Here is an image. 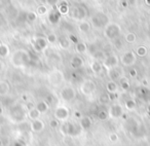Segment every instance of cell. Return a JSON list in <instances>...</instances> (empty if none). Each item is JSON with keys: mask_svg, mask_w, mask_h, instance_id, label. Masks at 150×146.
<instances>
[{"mask_svg": "<svg viewBox=\"0 0 150 146\" xmlns=\"http://www.w3.org/2000/svg\"><path fill=\"white\" fill-rule=\"evenodd\" d=\"M143 84H144V86H147V82H146V79L143 80Z\"/></svg>", "mask_w": 150, "mask_h": 146, "instance_id": "obj_57", "label": "cell"}, {"mask_svg": "<svg viewBox=\"0 0 150 146\" xmlns=\"http://www.w3.org/2000/svg\"><path fill=\"white\" fill-rule=\"evenodd\" d=\"M129 77H133V78L137 77V76H138L137 69H135V68H131V69H129Z\"/></svg>", "mask_w": 150, "mask_h": 146, "instance_id": "obj_44", "label": "cell"}, {"mask_svg": "<svg viewBox=\"0 0 150 146\" xmlns=\"http://www.w3.org/2000/svg\"><path fill=\"white\" fill-rule=\"evenodd\" d=\"M31 55L27 50L19 48L11 55V63L16 68H23L31 64Z\"/></svg>", "mask_w": 150, "mask_h": 146, "instance_id": "obj_1", "label": "cell"}, {"mask_svg": "<svg viewBox=\"0 0 150 146\" xmlns=\"http://www.w3.org/2000/svg\"><path fill=\"white\" fill-rule=\"evenodd\" d=\"M58 42H59V46H60L62 50H68L70 47V40L68 39V37L66 36H61L58 38Z\"/></svg>", "mask_w": 150, "mask_h": 146, "instance_id": "obj_24", "label": "cell"}, {"mask_svg": "<svg viewBox=\"0 0 150 146\" xmlns=\"http://www.w3.org/2000/svg\"><path fill=\"white\" fill-rule=\"evenodd\" d=\"M1 114H3V108H2V106H0V115Z\"/></svg>", "mask_w": 150, "mask_h": 146, "instance_id": "obj_55", "label": "cell"}, {"mask_svg": "<svg viewBox=\"0 0 150 146\" xmlns=\"http://www.w3.org/2000/svg\"><path fill=\"white\" fill-rule=\"evenodd\" d=\"M120 33H121V28L116 23H109L104 28V35L107 39H110V40L116 39L120 35Z\"/></svg>", "mask_w": 150, "mask_h": 146, "instance_id": "obj_3", "label": "cell"}, {"mask_svg": "<svg viewBox=\"0 0 150 146\" xmlns=\"http://www.w3.org/2000/svg\"><path fill=\"white\" fill-rule=\"evenodd\" d=\"M50 125L52 129H57V128H59V125H60V121L56 118H52L50 120Z\"/></svg>", "mask_w": 150, "mask_h": 146, "instance_id": "obj_41", "label": "cell"}, {"mask_svg": "<svg viewBox=\"0 0 150 146\" xmlns=\"http://www.w3.org/2000/svg\"><path fill=\"white\" fill-rule=\"evenodd\" d=\"M68 39L70 40L71 43H74V44H76V43H78V42H79L78 38L76 37V36H75L74 34H70V35L68 36Z\"/></svg>", "mask_w": 150, "mask_h": 146, "instance_id": "obj_43", "label": "cell"}, {"mask_svg": "<svg viewBox=\"0 0 150 146\" xmlns=\"http://www.w3.org/2000/svg\"><path fill=\"white\" fill-rule=\"evenodd\" d=\"M136 39H137V36L133 32H129V33H127L125 35V40L127 43H134L136 41Z\"/></svg>", "mask_w": 150, "mask_h": 146, "instance_id": "obj_36", "label": "cell"}, {"mask_svg": "<svg viewBox=\"0 0 150 146\" xmlns=\"http://www.w3.org/2000/svg\"><path fill=\"white\" fill-rule=\"evenodd\" d=\"M60 97L65 102H71L76 98V90L70 86H64L60 91Z\"/></svg>", "mask_w": 150, "mask_h": 146, "instance_id": "obj_6", "label": "cell"}, {"mask_svg": "<svg viewBox=\"0 0 150 146\" xmlns=\"http://www.w3.org/2000/svg\"><path fill=\"white\" fill-rule=\"evenodd\" d=\"M35 107H36V109H37V110L39 111L40 114L46 113L48 111V109H50V105H48L47 103H46L44 100L39 101V102H38L37 104L35 105Z\"/></svg>", "mask_w": 150, "mask_h": 146, "instance_id": "obj_22", "label": "cell"}, {"mask_svg": "<svg viewBox=\"0 0 150 146\" xmlns=\"http://www.w3.org/2000/svg\"><path fill=\"white\" fill-rule=\"evenodd\" d=\"M11 92V84L5 80L0 82V96H5Z\"/></svg>", "mask_w": 150, "mask_h": 146, "instance_id": "obj_23", "label": "cell"}, {"mask_svg": "<svg viewBox=\"0 0 150 146\" xmlns=\"http://www.w3.org/2000/svg\"><path fill=\"white\" fill-rule=\"evenodd\" d=\"M80 128L79 123H68V121H64V123L61 125L60 131L63 135L65 136H71V137H74V136H77L80 133Z\"/></svg>", "mask_w": 150, "mask_h": 146, "instance_id": "obj_2", "label": "cell"}, {"mask_svg": "<svg viewBox=\"0 0 150 146\" xmlns=\"http://www.w3.org/2000/svg\"><path fill=\"white\" fill-rule=\"evenodd\" d=\"M78 30H79V32H81V33L86 34L92 30V25H91L90 22L84 21V20L83 21H80L79 24H78Z\"/></svg>", "mask_w": 150, "mask_h": 146, "instance_id": "obj_20", "label": "cell"}, {"mask_svg": "<svg viewBox=\"0 0 150 146\" xmlns=\"http://www.w3.org/2000/svg\"><path fill=\"white\" fill-rule=\"evenodd\" d=\"M120 118H122L123 120H127V113H123V114L121 115Z\"/></svg>", "mask_w": 150, "mask_h": 146, "instance_id": "obj_53", "label": "cell"}, {"mask_svg": "<svg viewBox=\"0 0 150 146\" xmlns=\"http://www.w3.org/2000/svg\"><path fill=\"white\" fill-rule=\"evenodd\" d=\"M123 113H125V109L120 104H113L108 109V114L110 118H120Z\"/></svg>", "mask_w": 150, "mask_h": 146, "instance_id": "obj_12", "label": "cell"}, {"mask_svg": "<svg viewBox=\"0 0 150 146\" xmlns=\"http://www.w3.org/2000/svg\"><path fill=\"white\" fill-rule=\"evenodd\" d=\"M96 89H97L96 84H95V82L92 79L83 80V82H81V84H80V93H81L83 96H86V97L94 94Z\"/></svg>", "mask_w": 150, "mask_h": 146, "instance_id": "obj_5", "label": "cell"}, {"mask_svg": "<svg viewBox=\"0 0 150 146\" xmlns=\"http://www.w3.org/2000/svg\"><path fill=\"white\" fill-rule=\"evenodd\" d=\"M145 2H146V4L150 6V0H145Z\"/></svg>", "mask_w": 150, "mask_h": 146, "instance_id": "obj_56", "label": "cell"}, {"mask_svg": "<svg viewBox=\"0 0 150 146\" xmlns=\"http://www.w3.org/2000/svg\"><path fill=\"white\" fill-rule=\"evenodd\" d=\"M47 40L46 38L42 37V36H36L33 38V48L35 52H40L42 50H44L47 47Z\"/></svg>", "mask_w": 150, "mask_h": 146, "instance_id": "obj_11", "label": "cell"}, {"mask_svg": "<svg viewBox=\"0 0 150 146\" xmlns=\"http://www.w3.org/2000/svg\"><path fill=\"white\" fill-rule=\"evenodd\" d=\"M79 125L81 128V130L83 131H88L92 128L93 125V119L88 115H83L81 118L79 119Z\"/></svg>", "mask_w": 150, "mask_h": 146, "instance_id": "obj_18", "label": "cell"}, {"mask_svg": "<svg viewBox=\"0 0 150 146\" xmlns=\"http://www.w3.org/2000/svg\"><path fill=\"white\" fill-rule=\"evenodd\" d=\"M0 146H3V141L1 139H0Z\"/></svg>", "mask_w": 150, "mask_h": 146, "instance_id": "obj_58", "label": "cell"}, {"mask_svg": "<svg viewBox=\"0 0 150 146\" xmlns=\"http://www.w3.org/2000/svg\"><path fill=\"white\" fill-rule=\"evenodd\" d=\"M119 1H120V2H121V1H127V0H119Z\"/></svg>", "mask_w": 150, "mask_h": 146, "instance_id": "obj_59", "label": "cell"}, {"mask_svg": "<svg viewBox=\"0 0 150 146\" xmlns=\"http://www.w3.org/2000/svg\"><path fill=\"white\" fill-rule=\"evenodd\" d=\"M47 11H48V9L46 7V5H44V4L39 5V6L37 7V9H36L37 16H44L47 13Z\"/></svg>", "mask_w": 150, "mask_h": 146, "instance_id": "obj_37", "label": "cell"}, {"mask_svg": "<svg viewBox=\"0 0 150 146\" xmlns=\"http://www.w3.org/2000/svg\"><path fill=\"white\" fill-rule=\"evenodd\" d=\"M0 45H1V42H0Z\"/></svg>", "mask_w": 150, "mask_h": 146, "instance_id": "obj_61", "label": "cell"}, {"mask_svg": "<svg viewBox=\"0 0 150 146\" xmlns=\"http://www.w3.org/2000/svg\"><path fill=\"white\" fill-rule=\"evenodd\" d=\"M61 13L58 11V9H56V7H54V9L50 11V13H48V21H50V24H52V25H57V24L60 22L61 20Z\"/></svg>", "mask_w": 150, "mask_h": 146, "instance_id": "obj_17", "label": "cell"}, {"mask_svg": "<svg viewBox=\"0 0 150 146\" xmlns=\"http://www.w3.org/2000/svg\"><path fill=\"white\" fill-rule=\"evenodd\" d=\"M97 117H98L99 120L101 121H105L109 118V114H108V111L106 109H100L97 113Z\"/></svg>", "mask_w": 150, "mask_h": 146, "instance_id": "obj_31", "label": "cell"}, {"mask_svg": "<svg viewBox=\"0 0 150 146\" xmlns=\"http://www.w3.org/2000/svg\"><path fill=\"white\" fill-rule=\"evenodd\" d=\"M88 50V44L83 41H79L78 43L75 44V52L77 54H84Z\"/></svg>", "mask_w": 150, "mask_h": 146, "instance_id": "obj_26", "label": "cell"}, {"mask_svg": "<svg viewBox=\"0 0 150 146\" xmlns=\"http://www.w3.org/2000/svg\"><path fill=\"white\" fill-rule=\"evenodd\" d=\"M108 76L109 78H110V80H112V82H118L119 78L121 77L120 73H119V71L117 70L116 68H113V69H110V70H108Z\"/></svg>", "mask_w": 150, "mask_h": 146, "instance_id": "obj_25", "label": "cell"}, {"mask_svg": "<svg viewBox=\"0 0 150 146\" xmlns=\"http://www.w3.org/2000/svg\"><path fill=\"white\" fill-rule=\"evenodd\" d=\"M118 57L115 56V55H109L105 58V60L102 62L103 67L106 68L107 70H110V69L116 68L117 65H118Z\"/></svg>", "mask_w": 150, "mask_h": 146, "instance_id": "obj_13", "label": "cell"}, {"mask_svg": "<svg viewBox=\"0 0 150 146\" xmlns=\"http://www.w3.org/2000/svg\"><path fill=\"white\" fill-rule=\"evenodd\" d=\"M9 55V46L7 44L1 43L0 45V58H6L7 56Z\"/></svg>", "mask_w": 150, "mask_h": 146, "instance_id": "obj_32", "label": "cell"}, {"mask_svg": "<svg viewBox=\"0 0 150 146\" xmlns=\"http://www.w3.org/2000/svg\"><path fill=\"white\" fill-rule=\"evenodd\" d=\"M120 4H121V6H122V7H125H125H127V6H129V4H127V1H121V2H120Z\"/></svg>", "mask_w": 150, "mask_h": 146, "instance_id": "obj_52", "label": "cell"}, {"mask_svg": "<svg viewBox=\"0 0 150 146\" xmlns=\"http://www.w3.org/2000/svg\"><path fill=\"white\" fill-rule=\"evenodd\" d=\"M27 116L29 117L31 120H35V119H38L40 116L39 111L36 109V107H34L33 109H30V110L27 111Z\"/></svg>", "mask_w": 150, "mask_h": 146, "instance_id": "obj_29", "label": "cell"}, {"mask_svg": "<svg viewBox=\"0 0 150 146\" xmlns=\"http://www.w3.org/2000/svg\"><path fill=\"white\" fill-rule=\"evenodd\" d=\"M108 96H109L110 101H114L115 99L117 98V93H113V94H109V93H108Z\"/></svg>", "mask_w": 150, "mask_h": 146, "instance_id": "obj_49", "label": "cell"}, {"mask_svg": "<svg viewBox=\"0 0 150 146\" xmlns=\"http://www.w3.org/2000/svg\"><path fill=\"white\" fill-rule=\"evenodd\" d=\"M71 17L72 19L76 20V21H83L86 17V9L82 5H75L72 9H70Z\"/></svg>", "mask_w": 150, "mask_h": 146, "instance_id": "obj_9", "label": "cell"}, {"mask_svg": "<svg viewBox=\"0 0 150 146\" xmlns=\"http://www.w3.org/2000/svg\"><path fill=\"white\" fill-rule=\"evenodd\" d=\"M37 20V13L35 11H28L26 13V21L29 23H34Z\"/></svg>", "mask_w": 150, "mask_h": 146, "instance_id": "obj_34", "label": "cell"}, {"mask_svg": "<svg viewBox=\"0 0 150 146\" xmlns=\"http://www.w3.org/2000/svg\"><path fill=\"white\" fill-rule=\"evenodd\" d=\"M11 114L13 119H15L16 121H18V123L19 121H23L26 115V109L22 105H16L15 107L11 108Z\"/></svg>", "mask_w": 150, "mask_h": 146, "instance_id": "obj_10", "label": "cell"}, {"mask_svg": "<svg viewBox=\"0 0 150 146\" xmlns=\"http://www.w3.org/2000/svg\"><path fill=\"white\" fill-rule=\"evenodd\" d=\"M69 115H70V110L67 106H64V105H60L58 106L56 109H54V116L56 119H58L59 121H66L68 119Z\"/></svg>", "mask_w": 150, "mask_h": 146, "instance_id": "obj_8", "label": "cell"}, {"mask_svg": "<svg viewBox=\"0 0 150 146\" xmlns=\"http://www.w3.org/2000/svg\"><path fill=\"white\" fill-rule=\"evenodd\" d=\"M109 24V19L104 13H98L94 15L91 20V25L92 27L97 28V29H101V28H105Z\"/></svg>", "mask_w": 150, "mask_h": 146, "instance_id": "obj_4", "label": "cell"}, {"mask_svg": "<svg viewBox=\"0 0 150 146\" xmlns=\"http://www.w3.org/2000/svg\"><path fill=\"white\" fill-rule=\"evenodd\" d=\"M148 50H147V47L144 45H140L137 47V50H136V55H137L138 57H145L146 55H147Z\"/></svg>", "mask_w": 150, "mask_h": 146, "instance_id": "obj_35", "label": "cell"}, {"mask_svg": "<svg viewBox=\"0 0 150 146\" xmlns=\"http://www.w3.org/2000/svg\"><path fill=\"white\" fill-rule=\"evenodd\" d=\"M94 1H100V0H94Z\"/></svg>", "mask_w": 150, "mask_h": 146, "instance_id": "obj_60", "label": "cell"}, {"mask_svg": "<svg viewBox=\"0 0 150 146\" xmlns=\"http://www.w3.org/2000/svg\"><path fill=\"white\" fill-rule=\"evenodd\" d=\"M114 45L116 46V48L120 50V48L122 47V40H120L119 38H116V39H114Z\"/></svg>", "mask_w": 150, "mask_h": 146, "instance_id": "obj_46", "label": "cell"}, {"mask_svg": "<svg viewBox=\"0 0 150 146\" xmlns=\"http://www.w3.org/2000/svg\"><path fill=\"white\" fill-rule=\"evenodd\" d=\"M34 107H35V104H34V102H32V101H28V102H26L25 104V109L26 110H30V109H33Z\"/></svg>", "mask_w": 150, "mask_h": 146, "instance_id": "obj_45", "label": "cell"}, {"mask_svg": "<svg viewBox=\"0 0 150 146\" xmlns=\"http://www.w3.org/2000/svg\"><path fill=\"white\" fill-rule=\"evenodd\" d=\"M63 79H64L63 73L59 70H54L52 72H50V75H48V82L54 86H58L59 84L63 82Z\"/></svg>", "mask_w": 150, "mask_h": 146, "instance_id": "obj_14", "label": "cell"}, {"mask_svg": "<svg viewBox=\"0 0 150 146\" xmlns=\"http://www.w3.org/2000/svg\"><path fill=\"white\" fill-rule=\"evenodd\" d=\"M119 86H120V88L122 89L123 91H127L129 90V88H131V84H129V79H127V77H125V76H121L120 78H119Z\"/></svg>", "mask_w": 150, "mask_h": 146, "instance_id": "obj_30", "label": "cell"}, {"mask_svg": "<svg viewBox=\"0 0 150 146\" xmlns=\"http://www.w3.org/2000/svg\"><path fill=\"white\" fill-rule=\"evenodd\" d=\"M147 112H148V113H149V114H150V103H149V104L147 105Z\"/></svg>", "mask_w": 150, "mask_h": 146, "instance_id": "obj_54", "label": "cell"}, {"mask_svg": "<svg viewBox=\"0 0 150 146\" xmlns=\"http://www.w3.org/2000/svg\"><path fill=\"white\" fill-rule=\"evenodd\" d=\"M73 114H74V117H75V118H76V119H80L82 116H83V114H82V112H81V111H79V110H75Z\"/></svg>", "mask_w": 150, "mask_h": 146, "instance_id": "obj_47", "label": "cell"}, {"mask_svg": "<svg viewBox=\"0 0 150 146\" xmlns=\"http://www.w3.org/2000/svg\"><path fill=\"white\" fill-rule=\"evenodd\" d=\"M90 67H91L92 72L95 73V74H100V73L103 71V69H104L102 62L97 61V60H93L92 62L90 63Z\"/></svg>", "mask_w": 150, "mask_h": 146, "instance_id": "obj_19", "label": "cell"}, {"mask_svg": "<svg viewBox=\"0 0 150 146\" xmlns=\"http://www.w3.org/2000/svg\"><path fill=\"white\" fill-rule=\"evenodd\" d=\"M56 9H58V11L61 13V15H67V13H69V11H70V7H69V5L67 4L66 1H62V2H59V4L56 6Z\"/></svg>", "mask_w": 150, "mask_h": 146, "instance_id": "obj_21", "label": "cell"}, {"mask_svg": "<svg viewBox=\"0 0 150 146\" xmlns=\"http://www.w3.org/2000/svg\"><path fill=\"white\" fill-rule=\"evenodd\" d=\"M99 102H100L101 104H103V105L108 104V103L110 102V99H109L108 94H102V95H101L100 98H99Z\"/></svg>", "mask_w": 150, "mask_h": 146, "instance_id": "obj_39", "label": "cell"}, {"mask_svg": "<svg viewBox=\"0 0 150 146\" xmlns=\"http://www.w3.org/2000/svg\"><path fill=\"white\" fill-rule=\"evenodd\" d=\"M127 1L129 5H135L137 3V0H127Z\"/></svg>", "mask_w": 150, "mask_h": 146, "instance_id": "obj_51", "label": "cell"}, {"mask_svg": "<svg viewBox=\"0 0 150 146\" xmlns=\"http://www.w3.org/2000/svg\"><path fill=\"white\" fill-rule=\"evenodd\" d=\"M13 146H26L25 142L21 141V140H16L15 142H13Z\"/></svg>", "mask_w": 150, "mask_h": 146, "instance_id": "obj_48", "label": "cell"}, {"mask_svg": "<svg viewBox=\"0 0 150 146\" xmlns=\"http://www.w3.org/2000/svg\"><path fill=\"white\" fill-rule=\"evenodd\" d=\"M45 128L44 125V121L42 119H35V120H32L31 125H30V129L33 133H40L42 132Z\"/></svg>", "mask_w": 150, "mask_h": 146, "instance_id": "obj_15", "label": "cell"}, {"mask_svg": "<svg viewBox=\"0 0 150 146\" xmlns=\"http://www.w3.org/2000/svg\"><path fill=\"white\" fill-rule=\"evenodd\" d=\"M106 90H107V92H108L109 94L117 93V90H118V86H117V84L115 82H112V80H110V82H107Z\"/></svg>", "mask_w": 150, "mask_h": 146, "instance_id": "obj_28", "label": "cell"}, {"mask_svg": "<svg viewBox=\"0 0 150 146\" xmlns=\"http://www.w3.org/2000/svg\"><path fill=\"white\" fill-rule=\"evenodd\" d=\"M118 139H119V137L116 133H110L109 134V140H110L112 143H116V142L118 141Z\"/></svg>", "mask_w": 150, "mask_h": 146, "instance_id": "obj_42", "label": "cell"}, {"mask_svg": "<svg viewBox=\"0 0 150 146\" xmlns=\"http://www.w3.org/2000/svg\"><path fill=\"white\" fill-rule=\"evenodd\" d=\"M137 62V55L133 50H127L123 52L120 57V63L125 67H132Z\"/></svg>", "mask_w": 150, "mask_h": 146, "instance_id": "obj_7", "label": "cell"}, {"mask_svg": "<svg viewBox=\"0 0 150 146\" xmlns=\"http://www.w3.org/2000/svg\"><path fill=\"white\" fill-rule=\"evenodd\" d=\"M22 100H23L24 102H28V101H29V98H28V95H26V94L22 95Z\"/></svg>", "mask_w": 150, "mask_h": 146, "instance_id": "obj_50", "label": "cell"}, {"mask_svg": "<svg viewBox=\"0 0 150 146\" xmlns=\"http://www.w3.org/2000/svg\"><path fill=\"white\" fill-rule=\"evenodd\" d=\"M136 107H137V103H136V101L134 99H127L125 102V108L127 110L132 111L134 109H136Z\"/></svg>", "mask_w": 150, "mask_h": 146, "instance_id": "obj_33", "label": "cell"}, {"mask_svg": "<svg viewBox=\"0 0 150 146\" xmlns=\"http://www.w3.org/2000/svg\"><path fill=\"white\" fill-rule=\"evenodd\" d=\"M92 56H93V58H94V60L103 62V61L105 60V58L107 57V55L105 54V52H103L102 50H97L94 54H92Z\"/></svg>", "mask_w": 150, "mask_h": 146, "instance_id": "obj_27", "label": "cell"}, {"mask_svg": "<svg viewBox=\"0 0 150 146\" xmlns=\"http://www.w3.org/2000/svg\"><path fill=\"white\" fill-rule=\"evenodd\" d=\"M44 1H45V3L48 6L52 7V9L56 7L59 4V2H60V0H44Z\"/></svg>", "mask_w": 150, "mask_h": 146, "instance_id": "obj_40", "label": "cell"}, {"mask_svg": "<svg viewBox=\"0 0 150 146\" xmlns=\"http://www.w3.org/2000/svg\"><path fill=\"white\" fill-rule=\"evenodd\" d=\"M58 38L59 37L54 33H50V34H47V36H46V40H47V42L50 44L57 43V42H58Z\"/></svg>", "mask_w": 150, "mask_h": 146, "instance_id": "obj_38", "label": "cell"}, {"mask_svg": "<svg viewBox=\"0 0 150 146\" xmlns=\"http://www.w3.org/2000/svg\"><path fill=\"white\" fill-rule=\"evenodd\" d=\"M70 65L74 70H78V69H81L84 65V60L80 56L76 55V56L72 57L70 61Z\"/></svg>", "mask_w": 150, "mask_h": 146, "instance_id": "obj_16", "label": "cell"}]
</instances>
